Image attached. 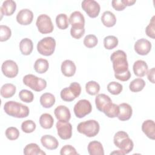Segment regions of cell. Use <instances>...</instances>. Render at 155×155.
I'll list each match as a JSON object with an SVG mask.
<instances>
[{
  "label": "cell",
  "instance_id": "1",
  "mask_svg": "<svg viewBox=\"0 0 155 155\" xmlns=\"http://www.w3.org/2000/svg\"><path fill=\"white\" fill-rule=\"evenodd\" d=\"M114 71V77L121 81H128L131 78V73L128 70V63L127 54L120 50L114 51L110 56Z\"/></svg>",
  "mask_w": 155,
  "mask_h": 155
},
{
  "label": "cell",
  "instance_id": "2",
  "mask_svg": "<svg viewBox=\"0 0 155 155\" xmlns=\"http://www.w3.org/2000/svg\"><path fill=\"white\" fill-rule=\"evenodd\" d=\"M4 110L6 114L16 118L26 117L30 113L27 106L13 101L7 102L4 105Z\"/></svg>",
  "mask_w": 155,
  "mask_h": 155
},
{
  "label": "cell",
  "instance_id": "3",
  "mask_svg": "<svg viewBox=\"0 0 155 155\" xmlns=\"http://www.w3.org/2000/svg\"><path fill=\"white\" fill-rule=\"evenodd\" d=\"M113 142L124 154L131 152L134 147L133 140L130 138L128 134L124 131H119L114 134Z\"/></svg>",
  "mask_w": 155,
  "mask_h": 155
},
{
  "label": "cell",
  "instance_id": "4",
  "mask_svg": "<svg viewBox=\"0 0 155 155\" xmlns=\"http://www.w3.org/2000/svg\"><path fill=\"white\" fill-rule=\"evenodd\" d=\"M99 130L100 126L98 122L92 119L80 122L77 127V130L79 133L84 134L88 137L96 136Z\"/></svg>",
  "mask_w": 155,
  "mask_h": 155
},
{
  "label": "cell",
  "instance_id": "5",
  "mask_svg": "<svg viewBox=\"0 0 155 155\" xmlns=\"http://www.w3.org/2000/svg\"><path fill=\"white\" fill-rule=\"evenodd\" d=\"M56 41L50 36L45 37L40 40L37 44V50L42 55L48 56L53 54L55 50Z\"/></svg>",
  "mask_w": 155,
  "mask_h": 155
},
{
  "label": "cell",
  "instance_id": "6",
  "mask_svg": "<svg viewBox=\"0 0 155 155\" xmlns=\"http://www.w3.org/2000/svg\"><path fill=\"white\" fill-rule=\"evenodd\" d=\"M81 93V85L76 82L70 84L68 87L63 88L60 93L61 99L65 102H71L78 97Z\"/></svg>",
  "mask_w": 155,
  "mask_h": 155
},
{
  "label": "cell",
  "instance_id": "7",
  "mask_svg": "<svg viewBox=\"0 0 155 155\" xmlns=\"http://www.w3.org/2000/svg\"><path fill=\"white\" fill-rule=\"evenodd\" d=\"M23 83L35 91H41L47 87V82L45 79L37 77L31 74L25 75L23 78Z\"/></svg>",
  "mask_w": 155,
  "mask_h": 155
},
{
  "label": "cell",
  "instance_id": "8",
  "mask_svg": "<svg viewBox=\"0 0 155 155\" xmlns=\"http://www.w3.org/2000/svg\"><path fill=\"white\" fill-rule=\"evenodd\" d=\"M36 25L38 31L42 34L50 33L54 29V26L50 17L45 14L40 15L37 18Z\"/></svg>",
  "mask_w": 155,
  "mask_h": 155
},
{
  "label": "cell",
  "instance_id": "9",
  "mask_svg": "<svg viewBox=\"0 0 155 155\" xmlns=\"http://www.w3.org/2000/svg\"><path fill=\"white\" fill-rule=\"evenodd\" d=\"M73 111L78 118H82L91 112L92 106L89 101L81 99L74 105Z\"/></svg>",
  "mask_w": 155,
  "mask_h": 155
},
{
  "label": "cell",
  "instance_id": "10",
  "mask_svg": "<svg viewBox=\"0 0 155 155\" xmlns=\"http://www.w3.org/2000/svg\"><path fill=\"white\" fill-rule=\"evenodd\" d=\"M81 7L88 16L91 18H96L101 10L99 4L94 0H84L82 2Z\"/></svg>",
  "mask_w": 155,
  "mask_h": 155
},
{
  "label": "cell",
  "instance_id": "11",
  "mask_svg": "<svg viewBox=\"0 0 155 155\" xmlns=\"http://www.w3.org/2000/svg\"><path fill=\"white\" fill-rule=\"evenodd\" d=\"M1 70L3 74L8 78H13L16 77L19 71L17 64L12 60L5 61L1 66Z\"/></svg>",
  "mask_w": 155,
  "mask_h": 155
},
{
  "label": "cell",
  "instance_id": "12",
  "mask_svg": "<svg viewBox=\"0 0 155 155\" xmlns=\"http://www.w3.org/2000/svg\"><path fill=\"white\" fill-rule=\"evenodd\" d=\"M95 104L97 109L104 114L109 110L113 102L111 98L105 94H99L95 98Z\"/></svg>",
  "mask_w": 155,
  "mask_h": 155
},
{
  "label": "cell",
  "instance_id": "13",
  "mask_svg": "<svg viewBox=\"0 0 155 155\" xmlns=\"http://www.w3.org/2000/svg\"><path fill=\"white\" fill-rule=\"evenodd\" d=\"M56 129L59 137L63 140H67L72 136V125L68 122H62L58 121L56 123Z\"/></svg>",
  "mask_w": 155,
  "mask_h": 155
},
{
  "label": "cell",
  "instance_id": "14",
  "mask_svg": "<svg viewBox=\"0 0 155 155\" xmlns=\"http://www.w3.org/2000/svg\"><path fill=\"white\" fill-rule=\"evenodd\" d=\"M134 48L138 54L145 56L148 54L151 51V43L145 38H141L135 42Z\"/></svg>",
  "mask_w": 155,
  "mask_h": 155
},
{
  "label": "cell",
  "instance_id": "15",
  "mask_svg": "<svg viewBox=\"0 0 155 155\" xmlns=\"http://www.w3.org/2000/svg\"><path fill=\"white\" fill-rule=\"evenodd\" d=\"M33 19V13L29 9L24 8L21 10L16 15L17 22L22 25L30 24Z\"/></svg>",
  "mask_w": 155,
  "mask_h": 155
},
{
  "label": "cell",
  "instance_id": "16",
  "mask_svg": "<svg viewBox=\"0 0 155 155\" xmlns=\"http://www.w3.org/2000/svg\"><path fill=\"white\" fill-rule=\"evenodd\" d=\"M54 114L58 121L67 122L71 118L69 108L65 105H59L54 110Z\"/></svg>",
  "mask_w": 155,
  "mask_h": 155
},
{
  "label": "cell",
  "instance_id": "17",
  "mask_svg": "<svg viewBox=\"0 0 155 155\" xmlns=\"http://www.w3.org/2000/svg\"><path fill=\"white\" fill-rule=\"evenodd\" d=\"M119 111L117 116L119 120L121 121H126L129 120L133 113L131 107L127 103H122L119 105Z\"/></svg>",
  "mask_w": 155,
  "mask_h": 155
},
{
  "label": "cell",
  "instance_id": "18",
  "mask_svg": "<svg viewBox=\"0 0 155 155\" xmlns=\"http://www.w3.org/2000/svg\"><path fill=\"white\" fill-rule=\"evenodd\" d=\"M41 142L45 148L53 150L56 149L59 146V142L57 139L51 135H44L41 138Z\"/></svg>",
  "mask_w": 155,
  "mask_h": 155
},
{
  "label": "cell",
  "instance_id": "19",
  "mask_svg": "<svg viewBox=\"0 0 155 155\" xmlns=\"http://www.w3.org/2000/svg\"><path fill=\"white\" fill-rule=\"evenodd\" d=\"M61 69L62 74L65 76L71 77L76 73V67L75 64L72 61L65 60L61 64Z\"/></svg>",
  "mask_w": 155,
  "mask_h": 155
},
{
  "label": "cell",
  "instance_id": "20",
  "mask_svg": "<svg viewBox=\"0 0 155 155\" xmlns=\"http://www.w3.org/2000/svg\"><path fill=\"white\" fill-rule=\"evenodd\" d=\"M142 130L143 133L150 139H155V123L153 120H146L142 125Z\"/></svg>",
  "mask_w": 155,
  "mask_h": 155
},
{
  "label": "cell",
  "instance_id": "21",
  "mask_svg": "<svg viewBox=\"0 0 155 155\" xmlns=\"http://www.w3.org/2000/svg\"><path fill=\"white\" fill-rule=\"evenodd\" d=\"M68 21L70 24L71 25V27H84L85 18L84 15L79 11L73 12L70 15Z\"/></svg>",
  "mask_w": 155,
  "mask_h": 155
},
{
  "label": "cell",
  "instance_id": "22",
  "mask_svg": "<svg viewBox=\"0 0 155 155\" xmlns=\"http://www.w3.org/2000/svg\"><path fill=\"white\" fill-rule=\"evenodd\" d=\"M148 65L142 60H137L134 62L133 70L134 74L138 77H143L148 71Z\"/></svg>",
  "mask_w": 155,
  "mask_h": 155
},
{
  "label": "cell",
  "instance_id": "23",
  "mask_svg": "<svg viewBox=\"0 0 155 155\" xmlns=\"http://www.w3.org/2000/svg\"><path fill=\"white\" fill-rule=\"evenodd\" d=\"M90 155H104V150L102 143L97 140L89 142L87 147Z\"/></svg>",
  "mask_w": 155,
  "mask_h": 155
},
{
  "label": "cell",
  "instance_id": "24",
  "mask_svg": "<svg viewBox=\"0 0 155 155\" xmlns=\"http://www.w3.org/2000/svg\"><path fill=\"white\" fill-rule=\"evenodd\" d=\"M19 49L23 55H29L31 53L33 49V44L29 38L22 39L19 42Z\"/></svg>",
  "mask_w": 155,
  "mask_h": 155
},
{
  "label": "cell",
  "instance_id": "25",
  "mask_svg": "<svg viewBox=\"0 0 155 155\" xmlns=\"http://www.w3.org/2000/svg\"><path fill=\"white\" fill-rule=\"evenodd\" d=\"M23 153L25 155H45V153L43 151L39 145L35 143L27 144L24 148Z\"/></svg>",
  "mask_w": 155,
  "mask_h": 155
},
{
  "label": "cell",
  "instance_id": "26",
  "mask_svg": "<svg viewBox=\"0 0 155 155\" xmlns=\"http://www.w3.org/2000/svg\"><path fill=\"white\" fill-rule=\"evenodd\" d=\"M101 21L105 27H111L116 24V18L111 12L105 11L102 15Z\"/></svg>",
  "mask_w": 155,
  "mask_h": 155
},
{
  "label": "cell",
  "instance_id": "27",
  "mask_svg": "<svg viewBox=\"0 0 155 155\" xmlns=\"http://www.w3.org/2000/svg\"><path fill=\"white\" fill-rule=\"evenodd\" d=\"M16 8V4L13 0H7L3 2L0 10L2 11L4 15L11 16L12 15Z\"/></svg>",
  "mask_w": 155,
  "mask_h": 155
},
{
  "label": "cell",
  "instance_id": "28",
  "mask_svg": "<svg viewBox=\"0 0 155 155\" xmlns=\"http://www.w3.org/2000/svg\"><path fill=\"white\" fill-rule=\"evenodd\" d=\"M40 103L41 105L46 108H51L55 104V97L50 93H45L40 97Z\"/></svg>",
  "mask_w": 155,
  "mask_h": 155
},
{
  "label": "cell",
  "instance_id": "29",
  "mask_svg": "<svg viewBox=\"0 0 155 155\" xmlns=\"http://www.w3.org/2000/svg\"><path fill=\"white\" fill-rule=\"evenodd\" d=\"M16 90V88L15 85L10 83H7L2 86L0 93L2 97L7 99L12 97L15 94Z\"/></svg>",
  "mask_w": 155,
  "mask_h": 155
},
{
  "label": "cell",
  "instance_id": "30",
  "mask_svg": "<svg viewBox=\"0 0 155 155\" xmlns=\"http://www.w3.org/2000/svg\"><path fill=\"white\" fill-rule=\"evenodd\" d=\"M39 124L44 129L51 128L54 124V119L49 113H44L39 117Z\"/></svg>",
  "mask_w": 155,
  "mask_h": 155
},
{
  "label": "cell",
  "instance_id": "31",
  "mask_svg": "<svg viewBox=\"0 0 155 155\" xmlns=\"http://www.w3.org/2000/svg\"><path fill=\"white\" fill-rule=\"evenodd\" d=\"M49 68V64L47 59L39 58L38 59L34 64L35 70L40 74L45 73Z\"/></svg>",
  "mask_w": 155,
  "mask_h": 155
},
{
  "label": "cell",
  "instance_id": "32",
  "mask_svg": "<svg viewBox=\"0 0 155 155\" xmlns=\"http://www.w3.org/2000/svg\"><path fill=\"white\" fill-rule=\"evenodd\" d=\"M145 86V82L141 78H136L133 80L130 85L129 88L132 92H139L142 91Z\"/></svg>",
  "mask_w": 155,
  "mask_h": 155
},
{
  "label": "cell",
  "instance_id": "33",
  "mask_svg": "<svg viewBox=\"0 0 155 155\" xmlns=\"http://www.w3.org/2000/svg\"><path fill=\"white\" fill-rule=\"evenodd\" d=\"M57 27L61 30H65L68 27L69 21L67 16L64 13L59 14L56 18Z\"/></svg>",
  "mask_w": 155,
  "mask_h": 155
},
{
  "label": "cell",
  "instance_id": "34",
  "mask_svg": "<svg viewBox=\"0 0 155 155\" xmlns=\"http://www.w3.org/2000/svg\"><path fill=\"white\" fill-rule=\"evenodd\" d=\"M118 45V39L112 35L107 36L104 39V47L107 50H111L116 47Z\"/></svg>",
  "mask_w": 155,
  "mask_h": 155
},
{
  "label": "cell",
  "instance_id": "35",
  "mask_svg": "<svg viewBox=\"0 0 155 155\" xmlns=\"http://www.w3.org/2000/svg\"><path fill=\"white\" fill-rule=\"evenodd\" d=\"M85 90L88 94L94 96L99 93L100 90V85L97 82L90 81L86 84Z\"/></svg>",
  "mask_w": 155,
  "mask_h": 155
},
{
  "label": "cell",
  "instance_id": "36",
  "mask_svg": "<svg viewBox=\"0 0 155 155\" xmlns=\"http://www.w3.org/2000/svg\"><path fill=\"white\" fill-rule=\"evenodd\" d=\"M123 90V86L120 83L113 81L107 85V90L113 95L119 94Z\"/></svg>",
  "mask_w": 155,
  "mask_h": 155
},
{
  "label": "cell",
  "instance_id": "37",
  "mask_svg": "<svg viewBox=\"0 0 155 155\" xmlns=\"http://www.w3.org/2000/svg\"><path fill=\"white\" fill-rule=\"evenodd\" d=\"M19 99L26 103H30L34 99V95L31 91L28 90H22L19 93Z\"/></svg>",
  "mask_w": 155,
  "mask_h": 155
},
{
  "label": "cell",
  "instance_id": "38",
  "mask_svg": "<svg viewBox=\"0 0 155 155\" xmlns=\"http://www.w3.org/2000/svg\"><path fill=\"white\" fill-rule=\"evenodd\" d=\"M36 127V124L32 120H25L21 124V130L25 133L33 132L35 130Z\"/></svg>",
  "mask_w": 155,
  "mask_h": 155
},
{
  "label": "cell",
  "instance_id": "39",
  "mask_svg": "<svg viewBox=\"0 0 155 155\" xmlns=\"http://www.w3.org/2000/svg\"><path fill=\"white\" fill-rule=\"evenodd\" d=\"M12 36V31L10 28L4 25H0V41H6L10 39Z\"/></svg>",
  "mask_w": 155,
  "mask_h": 155
},
{
  "label": "cell",
  "instance_id": "40",
  "mask_svg": "<svg viewBox=\"0 0 155 155\" xmlns=\"http://www.w3.org/2000/svg\"><path fill=\"white\" fill-rule=\"evenodd\" d=\"M5 134L8 139L10 140H16L19 137V131L17 128L14 127H10L6 129Z\"/></svg>",
  "mask_w": 155,
  "mask_h": 155
},
{
  "label": "cell",
  "instance_id": "41",
  "mask_svg": "<svg viewBox=\"0 0 155 155\" xmlns=\"http://www.w3.org/2000/svg\"><path fill=\"white\" fill-rule=\"evenodd\" d=\"M98 42L97 37L94 35H88L84 39V44L87 48L94 47Z\"/></svg>",
  "mask_w": 155,
  "mask_h": 155
},
{
  "label": "cell",
  "instance_id": "42",
  "mask_svg": "<svg viewBox=\"0 0 155 155\" xmlns=\"http://www.w3.org/2000/svg\"><path fill=\"white\" fill-rule=\"evenodd\" d=\"M154 19H155V16H153L151 18L149 24L147 26V27L145 28V33H146L147 35L152 39L155 38V20H154Z\"/></svg>",
  "mask_w": 155,
  "mask_h": 155
},
{
  "label": "cell",
  "instance_id": "43",
  "mask_svg": "<svg viewBox=\"0 0 155 155\" xmlns=\"http://www.w3.org/2000/svg\"><path fill=\"white\" fill-rule=\"evenodd\" d=\"M85 33V28L84 27H71L70 29V35L71 36L74 38L79 39Z\"/></svg>",
  "mask_w": 155,
  "mask_h": 155
},
{
  "label": "cell",
  "instance_id": "44",
  "mask_svg": "<svg viewBox=\"0 0 155 155\" xmlns=\"http://www.w3.org/2000/svg\"><path fill=\"white\" fill-rule=\"evenodd\" d=\"M61 155H77L78 153L76 151V149L70 145H65L62 147L60 151Z\"/></svg>",
  "mask_w": 155,
  "mask_h": 155
},
{
  "label": "cell",
  "instance_id": "45",
  "mask_svg": "<svg viewBox=\"0 0 155 155\" xmlns=\"http://www.w3.org/2000/svg\"><path fill=\"white\" fill-rule=\"evenodd\" d=\"M119 111V105L113 103L112 105L110 108V109L107 111V112L105 114L107 117L110 118H114L117 117Z\"/></svg>",
  "mask_w": 155,
  "mask_h": 155
},
{
  "label": "cell",
  "instance_id": "46",
  "mask_svg": "<svg viewBox=\"0 0 155 155\" xmlns=\"http://www.w3.org/2000/svg\"><path fill=\"white\" fill-rule=\"evenodd\" d=\"M112 7L117 11H122L126 8L123 0H113L111 1Z\"/></svg>",
  "mask_w": 155,
  "mask_h": 155
},
{
  "label": "cell",
  "instance_id": "47",
  "mask_svg": "<svg viewBox=\"0 0 155 155\" xmlns=\"http://www.w3.org/2000/svg\"><path fill=\"white\" fill-rule=\"evenodd\" d=\"M154 73H155V68L154 67L148 70L147 72L148 79L153 84H154Z\"/></svg>",
  "mask_w": 155,
  "mask_h": 155
},
{
  "label": "cell",
  "instance_id": "48",
  "mask_svg": "<svg viewBox=\"0 0 155 155\" xmlns=\"http://www.w3.org/2000/svg\"><path fill=\"white\" fill-rule=\"evenodd\" d=\"M123 1L126 6L133 5L136 2V0H134V1H133V0H123Z\"/></svg>",
  "mask_w": 155,
  "mask_h": 155
},
{
  "label": "cell",
  "instance_id": "49",
  "mask_svg": "<svg viewBox=\"0 0 155 155\" xmlns=\"http://www.w3.org/2000/svg\"><path fill=\"white\" fill-rule=\"evenodd\" d=\"M119 154V155H121V154H124V153L121 151V150H117V151H113L110 153V154Z\"/></svg>",
  "mask_w": 155,
  "mask_h": 155
}]
</instances>
